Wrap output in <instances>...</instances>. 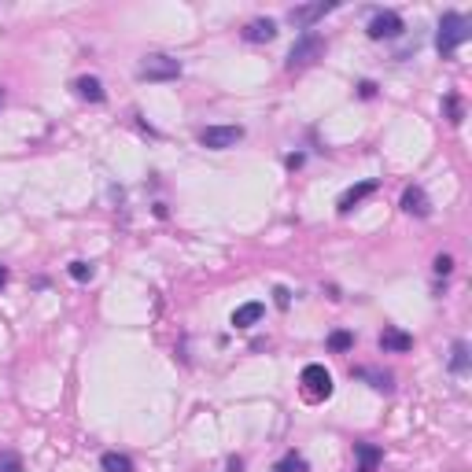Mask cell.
I'll return each mask as SVG.
<instances>
[{
	"instance_id": "6da1fadb",
	"label": "cell",
	"mask_w": 472,
	"mask_h": 472,
	"mask_svg": "<svg viewBox=\"0 0 472 472\" xmlns=\"http://www.w3.org/2000/svg\"><path fill=\"white\" fill-rule=\"evenodd\" d=\"M468 41V19L461 11H447L443 19H439V34H435V48H439V56L450 59L458 48Z\"/></svg>"
},
{
	"instance_id": "484cf974",
	"label": "cell",
	"mask_w": 472,
	"mask_h": 472,
	"mask_svg": "<svg viewBox=\"0 0 472 472\" xmlns=\"http://www.w3.org/2000/svg\"><path fill=\"white\" fill-rule=\"evenodd\" d=\"M284 162H288V170H299V167H303V152H296V155H288Z\"/></svg>"
},
{
	"instance_id": "7c38bea8",
	"label": "cell",
	"mask_w": 472,
	"mask_h": 472,
	"mask_svg": "<svg viewBox=\"0 0 472 472\" xmlns=\"http://www.w3.org/2000/svg\"><path fill=\"white\" fill-rule=\"evenodd\" d=\"M373 192H377V181H373V177H369V181H362V185H351L344 196H339V203H336V207H339V214H347L354 203H362L365 196H373Z\"/></svg>"
},
{
	"instance_id": "30bf717a",
	"label": "cell",
	"mask_w": 472,
	"mask_h": 472,
	"mask_svg": "<svg viewBox=\"0 0 472 472\" xmlns=\"http://www.w3.org/2000/svg\"><path fill=\"white\" fill-rule=\"evenodd\" d=\"M406 214H417V218H428V196H425V188L420 185H410L402 192V203H399Z\"/></svg>"
},
{
	"instance_id": "7a4b0ae2",
	"label": "cell",
	"mask_w": 472,
	"mask_h": 472,
	"mask_svg": "<svg viewBox=\"0 0 472 472\" xmlns=\"http://www.w3.org/2000/svg\"><path fill=\"white\" fill-rule=\"evenodd\" d=\"M140 81H174V78H181V59H174V56H144L140 63V71H137Z\"/></svg>"
},
{
	"instance_id": "9c48e42d",
	"label": "cell",
	"mask_w": 472,
	"mask_h": 472,
	"mask_svg": "<svg viewBox=\"0 0 472 472\" xmlns=\"http://www.w3.org/2000/svg\"><path fill=\"white\" fill-rule=\"evenodd\" d=\"M277 37V23L273 19H251L248 26H243V41L248 44H266Z\"/></svg>"
},
{
	"instance_id": "cb8c5ba5",
	"label": "cell",
	"mask_w": 472,
	"mask_h": 472,
	"mask_svg": "<svg viewBox=\"0 0 472 472\" xmlns=\"http://www.w3.org/2000/svg\"><path fill=\"white\" fill-rule=\"evenodd\" d=\"M273 303L281 306V310H288V306H291V291L288 288H273Z\"/></svg>"
},
{
	"instance_id": "e0dca14e",
	"label": "cell",
	"mask_w": 472,
	"mask_h": 472,
	"mask_svg": "<svg viewBox=\"0 0 472 472\" xmlns=\"http://www.w3.org/2000/svg\"><path fill=\"white\" fill-rule=\"evenodd\" d=\"M351 347H354V336H351L347 329H336V332L329 336V351L344 354V351H351Z\"/></svg>"
},
{
	"instance_id": "8fae6325",
	"label": "cell",
	"mask_w": 472,
	"mask_h": 472,
	"mask_svg": "<svg viewBox=\"0 0 472 472\" xmlns=\"http://www.w3.org/2000/svg\"><path fill=\"white\" fill-rule=\"evenodd\" d=\"M262 314H266V306L262 303H243V306H236L233 310V329H251V325H258L262 321Z\"/></svg>"
},
{
	"instance_id": "277c9868",
	"label": "cell",
	"mask_w": 472,
	"mask_h": 472,
	"mask_svg": "<svg viewBox=\"0 0 472 472\" xmlns=\"http://www.w3.org/2000/svg\"><path fill=\"white\" fill-rule=\"evenodd\" d=\"M243 140V126H207L200 133V144L210 152H225V148H236Z\"/></svg>"
},
{
	"instance_id": "2e32d148",
	"label": "cell",
	"mask_w": 472,
	"mask_h": 472,
	"mask_svg": "<svg viewBox=\"0 0 472 472\" xmlns=\"http://www.w3.org/2000/svg\"><path fill=\"white\" fill-rule=\"evenodd\" d=\"M100 468H104V472H137L133 461H129L126 454H119V450H107L104 458H100Z\"/></svg>"
},
{
	"instance_id": "8992f818",
	"label": "cell",
	"mask_w": 472,
	"mask_h": 472,
	"mask_svg": "<svg viewBox=\"0 0 472 472\" xmlns=\"http://www.w3.org/2000/svg\"><path fill=\"white\" fill-rule=\"evenodd\" d=\"M402 30H406V26H402V15H399V11H377V15L369 19V37H373V41L399 37Z\"/></svg>"
},
{
	"instance_id": "83f0119b",
	"label": "cell",
	"mask_w": 472,
	"mask_h": 472,
	"mask_svg": "<svg viewBox=\"0 0 472 472\" xmlns=\"http://www.w3.org/2000/svg\"><path fill=\"white\" fill-rule=\"evenodd\" d=\"M0 104H4V89H0Z\"/></svg>"
},
{
	"instance_id": "9a60e30c",
	"label": "cell",
	"mask_w": 472,
	"mask_h": 472,
	"mask_svg": "<svg viewBox=\"0 0 472 472\" xmlns=\"http://www.w3.org/2000/svg\"><path fill=\"white\" fill-rule=\"evenodd\" d=\"M468 365H472V358H468V344H465V339H454V347H450V373L465 377Z\"/></svg>"
},
{
	"instance_id": "4316f807",
	"label": "cell",
	"mask_w": 472,
	"mask_h": 472,
	"mask_svg": "<svg viewBox=\"0 0 472 472\" xmlns=\"http://www.w3.org/2000/svg\"><path fill=\"white\" fill-rule=\"evenodd\" d=\"M4 284H8V270H4V266H0V288H4Z\"/></svg>"
},
{
	"instance_id": "d6986e66",
	"label": "cell",
	"mask_w": 472,
	"mask_h": 472,
	"mask_svg": "<svg viewBox=\"0 0 472 472\" xmlns=\"http://www.w3.org/2000/svg\"><path fill=\"white\" fill-rule=\"evenodd\" d=\"M67 273L74 277L78 284H85V281H92V273H96V270H92L89 262H71V266H67Z\"/></svg>"
},
{
	"instance_id": "ffe728a7",
	"label": "cell",
	"mask_w": 472,
	"mask_h": 472,
	"mask_svg": "<svg viewBox=\"0 0 472 472\" xmlns=\"http://www.w3.org/2000/svg\"><path fill=\"white\" fill-rule=\"evenodd\" d=\"M0 472H23V458L15 450H4L0 454Z\"/></svg>"
},
{
	"instance_id": "ac0fdd59",
	"label": "cell",
	"mask_w": 472,
	"mask_h": 472,
	"mask_svg": "<svg viewBox=\"0 0 472 472\" xmlns=\"http://www.w3.org/2000/svg\"><path fill=\"white\" fill-rule=\"evenodd\" d=\"M358 377H365V380H373V387H377V392H392V377H387V373H373V369H358Z\"/></svg>"
},
{
	"instance_id": "52a82bcc",
	"label": "cell",
	"mask_w": 472,
	"mask_h": 472,
	"mask_svg": "<svg viewBox=\"0 0 472 472\" xmlns=\"http://www.w3.org/2000/svg\"><path fill=\"white\" fill-rule=\"evenodd\" d=\"M410 347H413V336L402 332V329H395V325H387V329L380 332V351H384V354H406Z\"/></svg>"
},
{
	"instance_id": "603a6c76",
	"label": "cell",
	"mask_w": 472,
	"mask_h": 472,
	"mask_svg": "<svg viewBox=\"0 0 472 472\" xmlns=\"http://www.w3.org/2000/svg\"><path fill=\"white\" fill-rule=\"evenodd\" d=\"M447 115H450L454 126L461 122V100H458V96H447Z\"/></svg>"
},
{
	"instance_id": "4fadbf2b",
	"label": "cell",
	"mask_w": 472,
	"mask_h": 472,
	"mask_svg": "<svg viewBox=\"0 0 472 472\" xmlns=\"http://www.w3.org/2000/svg\"><path fill=\"white\" fill-rule=\"evenodd\" d=\"M354 454H358V468L354 472H377V465L384 461V450L373 447V443H354Z\"/></svg>"
},
{
	"instance_id": "44dd1931",
	"label": "cell",
	"mask_w": 472,
	"mask_h": 472,
	"mask_svg": "<svg viewBox=\"0 0 472 472\" xmlns=\"http://www.w3.org/2000/svg\"><path fill=\"white\" fill-rule=\"evenodd\" d=\"M273 472H306V461L299 458V454H288V458H284L281 465H277Z\"/></svg>"
},
{
	"instance_id": "7402d4cb",
	"label": "cell",
	"mask_w": 472,
	"mask_h": 472,
	"mask_svg": "<svg viewBox=\"0 0 472 472\" xmlns=\"http://www.w3.org/2000/svg\"><path fill=\"white\" fill-rule=\"evenodd\" d=\"M432 270H435V277H450V270H454V258H450V255H439Z\"/></svg>"
},
{
	"instance_id": "d4e9b609",
	"label": "cell",
	"mask_w": 472,
	"mask_h": 472,
	"mask_svg": "<svg viewBox=\"0 0 472 472\" xmlns=\"http://www.w3.org/2000/svg\"><path fill=\"white\" fill-rule=\"evenodd\" d=\"M358 96H362V100H373V96H377V81H362V85H358Z\"/></svg>"
},
{
	"instance_id": "5b68a950",
	"label": "cell",
	"mask_w": 472,
	"mask_h": 472,
	"mask_svg": "<svg viewBox=\"0 0 472 472\" xmlns=\"http://www.w3.org/2000/svg\"><path fill=\"white\" fill-rule=\"evenodd\" d=\"M299 380H303V392L310 395V399H329L332 395V373L325 369V365H317V362L306 365Z\"/></svg>"
},
{
	"instance_id": "3957f363",
	"label": "cell",
	"mask_w": 472,
	"mask_h": 472,
	"mask_svg": "<svg viewBox=\"0 0 472 472\" xmlns=\"http://www.w3.org/2000/svg\"><path fill=\"white\" fill-rule=\"evenodd\" d=\"M325 52V37L314 34V30H306V34L291 44V52H288V71H303V67H310V63Z\"/></svg>"
},
{
	"instance_id": "5bb4252c",
	"label": "cell",
	"mask_w": 472,
	"mask_h": 472,
	"mask_svg": "<svg viewBox=\"0 0 472 472\" xmlns=\"http://www.w3.org/2000/svg\"><path fill=\"white\" fill-rule=\"evenodd\" d=\"M74 89H78L81 100H89V104H104V100H107V92H104V85H100V78H92V74L78 78V81H74Z\"/></svg>"
},
{
	"instance_id": "ba28073f",
	"label": "cell",
	"mask_w": 472,
	"mask_h": 472,
	"mask_svg": "<svg viewBox=\"0 0 472 472\" xmlns=\"http://www.w3.org/2000/svg\"><path fill=\"white\" fill-rule=\"evenodd\" d=\"M336 8H339V4H325V0H321V4H303V8H291L288 19L296 23V26H310V23L325 19L329 11H336Z\"/></svg>"
}]
</instances>
